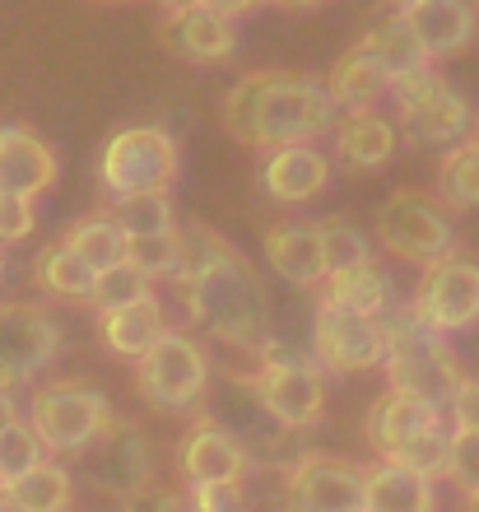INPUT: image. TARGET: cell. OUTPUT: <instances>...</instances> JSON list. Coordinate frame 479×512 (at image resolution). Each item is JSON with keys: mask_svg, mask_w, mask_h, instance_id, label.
Listing matches in <instances>:
<instances>
[{"mask_svg": "<svg viewBox=\"0 0 479 512\" xmlns=\"http://www.w3.org/2000/svg\"><path fill=\"white\" fill-rule=\"evenodd\" d=\"M173 280L191 322L224 345L261 354V345L270 340V294L238 247H228L205 224H191L182 229V266Z\"/></svg>", "mask_w": 479, "mask_h": 512, "instance_id": "cell-1", "label": "cell"}, {"mask_svg": "<svg viewBox=\"0 0 479 512\" xmlns=\"http://www.w3.org/2000/svg\"><path fill=\"white\" fill-rule=\"evenodd\" d=\"M335 103L326 84L289 70H252L224 98V126L238 145L284 149L312 145L335 126Z\"/></svg>", "mask_w": 479, "mask_h": 512, "instance_id": "cell-2", "label": "cell"}, {"mask_svg": "<svg viewBox=\"0 0 479 512\" xmlns=\"http://www.w3.org/2000/svg\"><path fill=\"white\" fill-rule=\"evenodd\" d=\"M386 382L400 391L419 396L433 410H447L456 396V387L466 382L461 359L452 354L447 336L433 331L428 322L414 317V308L386 317Z\"/></svg>", "mask_w": 479, "mask_h": 512, "instance_id": "cell-3", "label": "cell"}, {"mask_svg": "<svg viewBox=\"0 0 479 512\" xmlns=\"http://www.w3.org/2000/svg\"><path fill=\"white\" fill-rule=\"evenodd\" d=\"M112 405L98 387L84 382H47L42 391H33L28 401V424L38 429L47 452H89V447L112 429Z\"/></svg>", "mask_w": 479, "mask_h": 512, "instance_id": "cell-4", "label": "cell"}, {"mask_svg": "<svg viewBox=\"0 0 479 512\" xmlns=\"http://www.w3.org/2000/svg\"><path fill=\"white\" fill-rule=\"evenodd\" d=\"M177 140L159 126H126L98 154V182L112 201L140 191H168L177 182Z\"/></svg>", "mask_w": 479, "mask_h": 512, "instance_id": "cell-5", "label": "cell"}, {"mask_svg": "<svg viewBox=\"0 0 479 512\" xmlns=\"http://www.w3.org/2000/svg\"><path fill=\"white\" fill-rule=\"evenodd\" d=\"M400 103V135L410 145H461L475 131V108L466 103V94H456L452 84L433 75V70H419L410 80H400L396 89Z\"/></svg>", "mask_w": 479, "mask_h": 512, "instance_id": "cell-6", "label": "cell"}, {"mask_svg": "<svg viewBox=\"0 0 479 512\" xmlns=\"http://www.w3.org/2000/svg\"><path fill=\"white\" fill-rule=\"evenodd\" d=\"M377 243L400 261L414 266H433L442 256L456 252V229L447 210L433 205L419 191H396L391 201L377 210Z\"/></svg>", "mask_w": 479, "mask_h": 512, "instance_id": "cell-7", "label": "cell"}, {"mask_svg": "<svg viewBox=\"0 0 479 512\" xmlns=\"http://www.w3.org/2000/svg\"><path fill=\"white\" fill-rule=\"evenodd\" d=\"M135 387L159 410H187L210 387V359L187 331H163L145 359H135Z\"/></svg>", "mask_w": 479, "mask_h": 512, "instance_id": "cell-8", "label": "cell"}, {"mask_svg": "<svg viewBox=\"0 0 479 512\" xmlns=\"http://www.w3.org/2000/svg\"><path fill=\"white\" fill-rule=\"evenodd\" d=\"M410 308L419 322H428L442 336H456V331L475 326L479 322V266L470 256H456V252L424 266Z\"/></svg>", "mask_w": 479, "mask_h": 512, "instance_id": "cell-9", "label": "cell"}, {"mask_svg": "<svg viewBox=\"0 0 479 512\" xmlns=\"http://www.w3.org/2000/svg\"><path fill=\"white\" fill-rule=\"evenodd\" d=\"M312 359L331 373H363V368L386 364V322L368 312L317 308L312 322Z\"/></svg>", "mask_w": 479, "mask_h": 512, "instance_id": "cell-10", "label": "cell"}, {"mask_svg": "<svg viewBox=\"0 0 479 512\" xmlns=\"http://www.w3.org/2000/svg\"><path fill=\"white\" fill-rule=\"evenodd\" d=\"M61 354V326L38 303H0V387H19Z\"/></svg>", "mask_w": 479, "mask_h": 512, "instance_id": "cell-11", "label": "cell"}, {"mask_svg": "<svg viewBox=\"0 0 479 512\" xmlns=\"http://www.w3.org/2000/svg\"><path fill=\"white\" fill-rule=\"evenodd\" d=\"M284 494H289V512H363L368 471L354 461L312 452V457H298V466L284 480Z\"/></svg>", "mask_w": 479, "mask_h": 512, "instance_id": "cell-12", "label": "cell"}, {"mask_svg": "<svg viewBox=\"0 0 479 512\" xmlns=\"http://www.w3.org/2000/svg\"><path fill=\"white\" fill-rule=\"evenodd\" d=\"M247 387H252L256 405L280 429H307L326 410V378H321L317 359H307V364H261V373Z\"/></svg>", "mask_w": 479, "mask_h": 512, "instance_id": "cell-13", "label": "cell"}, {"mask_svg": "<svg viewBox=\"0 0 479 512\" xmlns=\"http://www.w3.org/2000/svg\"><path fill=\"white\" fill-rule=\"evenodd\" d=\"M149 475H154V457H149L145 433L126 424V419H112V429L89 447V480L103 494L126 499V494L149 485Z\"/></svg>", "mask_w": 479, "mask_h": 512, "instance_id": "cell-14", "label": "cell"}, {"mask_svg": "<svg viewBox=\"0 0 479 512\" xmlns=\"http://www.w3.org/2000/svg\"><path fill=\"white\" fill-rule=\"evenodd\" d=\"M56 177H61V163H56L52 145L33 126L19 122L0 126V196L38 201L42 191L56 187Z\"/></svg>", "mask_w": 479, "mask_h": 512, "instance_id": "cell-15", "label": "cell"}, {"mask_svg": "<svg viewBox=\"0 0 479 512\" xmlns=\"http://www.w3.org/2000/svg\"><path fill=\"white\" fill-rule=\"evenodd\" d=\"M177 466L187 475V485H242L252 471L247 447L219 424H196L177 447Z\"/></svg>", "mask_w": 479, "mask_h": 512, "instance_id": "cell-16", "label": "cell"}, {"mask_svg": "<svg viewBox=\"0 0 479 512\" xmlns=\"http://www.w3.org/2000/svg\"><path fill=\"white\" fill-rule=\"evenodd\" d=\"M163 42L187 61H224L238 47L233 19L210 5H187V10H163Z\"/></svg>", "mask_w": 479, "mask_h": 512, "instance_id": "cell-17", "label": "cell"}, {"mask_svg": "<svg viewBox=\"0 0 479 512\" xmlns=\"http://www.w3.org/2000/svg\"><path fill=\"white\" fill-rule=\"evenodd\" d=\"M266 266L293 289H317L331 266L321 247V224H275L266 233Z\"/></svg>", "mask_w": 479, "mask_h": 512, "instance_id": "cell-18", "label": "cell"}, {"mask_svg": "<svg viewBox=\"0 0 479 512\" xmlns=\"http://www.w3.org/2000/svg\"><path fill=\"white\" fill-rule=\"evenodd\" d=\"M331 182V159L312 145H284L270 149L266 168H261V187L270 201L280 205H303L312 196H321Z\"/></svg>", "mask_w": 479, "mask_h": 512, "instance_id": "cell-19", "label": "cell"}, {"mask_svg": "<svg viewBox=\"0 0 479 512\" xmlns=\"http://www.w3.org/2000/svg\"><path fill=\"white\" fill-rule=\"evenodd\" d=\"M438 419H442V410L424 405L419 396H410V391L386 387L382 396L368 405V424H363V433H368V443H373L377 457H396L414 433H424L428 424H438Z\"/></svg>", "mask_w": 479, "mask_h": 512, "instance_id": "cell-20", "label": "cell"}, {"mask_svg": "<svg viewBox=\"0 0 479 512\" xmlns=\"http://www.w3.org/2000/svg\"><path fill=\"white\" fill-rule=\"evenodd\" d=\"M400 19L414 28V38L424 42V52L433 61L461 52L475 38V10L466 0H414V5L400 10Z\"/></svg>", "mask_w": 479, "mask_h": 512, "instance_id": "cell-21", "label": "cell"}, {"mask_svg": "<svg viewBox=\"0 0 479 512\" xmlns=\"http://www.w3.org/2000/svg\"><path fill=\"white\" fill-rule=\"evenodd\" d=\"M363 512H438L433 480L400 461H373L368 466V503Z\"/></svg>", "mask_w": 479, "mask_h": 512, "instance_id": "cell-22", "label": "cell"}, {"mask_svg": "<svg viewBox=\"0 0 479 512\" xmlns=\"http://www.w3.org/2000/svg\"><path fill=\"white\" fill-rule=\"evenodd\" d=\"M359 47L382 66V75L391 80V89H396L400 80H410V75H419V70L433 66V56L424 52V42L414 38V28L405 24L400 14L368 28V33L359 38Z\"/></svg>", "mask_w": 479, "mask_h": 512, "instance_id": "cell-23", "label": "cell"}, {"mask_svg": "<svg viewBox=\"0 0 479 512\" xmlns=\"http://www.w3.org/2000/svg\"><path fill=\"white\" fill-rule=\"evenodd\" d=\"M386 89H391V80H386L382 66L363 52L359 42H354V47L331 66V75H326V94H331V103L345 112V117L373 112V103L386 94Z\"/></svg>", "mask_w": 479, "mask_h": 512, "instance_id": "cell-24", "label": "cell"}, {"mask_svg": "<svg viewBox=\"0 0 479 512\" xmlns=\"http://www.w3.org/2000/svg\"><path fill=\"white\" fill-rule=\"evenodd\" d=\"M168 331V317H163L159 298H145V303H131V308L103 312V345L121 359H145L154 345Z\"/></svg>", "mask_w": 479, "mask_h": 512, "instance_id": "cell-25", "label": "cell"}, {"mask_svg": "<svg viewBox=\"0 0 479 512\" xmlns=\"http://www.w3.org/2000/svg\"><path fill=\"white\" fill-rule=\"evenodd\" d=\"M396 140H400V131L386 122V117H377V112H354V117H345V122L335 126V149H340V159H345L349 168H363V173L391 163Z\"/></svg>", "mask_w": 479, "mask_h": 512, "instance_id": "cell-26", "label": "cell"}, {"mask_svg": "<svg viewBox=\"0 0 479 512\" xmlns=\"http://www.w3.org/2000/svg\"><path fill=\"white\" fill-rule=\"evenodd\" d=\"M386 298H391V280L377 270V261H363V266H349V270H331V275L321 280V303H326V308L382 317Z\"/></svg>", "mask_w": 479, "mask_h": 512, "instance_id": "cell-27", "label": "cell"}, {"mask_svg": "<svg viewBox=\"0 0 479 512\" xmlns=\"http://www.w3.org/2000/svg\"><path fill=\"white\" fill-rule=\"evenodd\" d=\"M5 503H10V512H70L75 475L61 461H42L38 471H28L24 480L5 485Z\"/></svg>", "mask_w": 479, "mask_h": 512, "instance_id": "cell-28", "label": "cell"}, {"mask_svg": "<svg viewBox=\"0 0 479 512\" xmlns=\"http://www.w3.org/2000/svg\"><path fill=\"white\" fill-rule=\"evenodd\" d=\"M94 280H98V270L89 266V261H84V256L66 243V238L38 252V284L47 289V294L80 298V303H89V298H94Z\"/></svg>", "mask_w": 479, "mask_h": 512, "instance_id": "cell-29", "label": "cell"}, {"mask_svg": "<svg viewBox=\"0 0 479 512\" xmlns=\"http://www.w3.org/2000/svg\"><path fill=\"white\" fill-rule=\"evenodd\" d=\"M66 243L94 270H112L126 261V233H121V224L112 215H89V219H80V224H70Z\"/></svg>", "mask_w": 479, "mask_h": 512, "instance_id": "cell-30", "label": "cell"}, {"mask_svg": "<svg viewBox=\"0 0 479 512\" xmlns=\"http://www.w3.org/2000/svg\"><path fill=\"white\" fill-rule=\"evenodd\" d=\"M107 215L117 219L126 238H149V233L177 229V215H173L168 191H140V196H121V201H112V210H107Z\"/></svg>", "mask_w": 479, "mask_h": 512, "instance_id": "cell-31", "label": "cell"}, {"mask_svg": "<svg viewBox=\"0 0 479 512\" xmlns=\"http://www.w3.org/2000/svg\"><path fill=\"white\" fill-rule=\"evenodd\" d=\"M438 196L452 210H475L479 205V149L470 145H452L438 163Z\"/></svg>", "mask_w": 479, "mask_h": 512, "instance_id": "cell-32", "label": "cell"}, {"mask_svg": "<svg viewBox=\"0 0 479 512\" xmlns=\"http://www.w3.org/2000/svg\"><path fill=\"white\" fill-rule=\"evenodd\" d=\"M145 298H154V280H149L140 266L121 261V266H112V270H98L94 298H89V303H94L98 317H103V312L131 308V303H145Z\"/></svg>", "mask_w": 479, "mask_h": 512, "instance_id": "cell-33", "label": "cell"}, {"mask_svg": "<svg viewBox=\"0 0 479 512\" xmlns=\"http://www.w3.org/2000/svg\"><path fill=\"white\" fill-rule=\"evenodd\" d=\"M42 438H38V429L28 424V419H14L10 429L0 433V489L5 485H14V480H24L28 471H38L42 461Z\"/></svg>", "mask_w": 479, "mask_h": 512, "instance_id": "cell-34", "label": "cell"}, {"mask_svg": "<svg viewBox=\"0 0 479 512\" xmlns=\"http://www.w3.org/2000/svg\"><path fill=\"white\" fill-rule=\"evenodd\" d=\"M126 261L140 266L149 280H173L182 266V229L149 233V238H126Z\"/></svg>", "mask_w": 479, "mask_h": 512, "instance_id": "cell-35", "label": "cell"}, {"mask_svg": "<svg viewBox=\"0 0 479 512\" xmlns=\"http://www.w3.org/2000/svg\"><path fill=\"white\" fill-rule=\"evenodd\" d=\"M447 457H452V429H442V419H438V424H428L424 433H414L410 443L386 461H400V466L438 480V475H447Z\"/></svg>", "mask_w": 479, "mask_h": 512, "instance_id": "cell-36", "label": "cell"}, {"mask_svg": "<svg viewBox=\"0 0 479 512\" xmlns=\"http://www.w3.org/2000/svg\"><path fill=\"white\" fill-rule=\"evenodd\" d=\"M321 247H326V266L331 270H349V266H363V261H373V243L363 238L354 224H321Z\"/></svg>", "mask_w": 479, "mask_h": 512, "instance_id": "cell-37", "label": "cell"}, {"mask_svg": "<svg viewBox=\"0 0 479 512\" xmlns=\"http://www.w3.org/2000/svg\"><path fill=\"white\" fill-rule=\"evenodd\" d=\"M447 475L456 480V489L475 499L479 494V433L452 429V457H447Z\"/></svg>", "mask_w": 479, "mask_h": 512, "instance_id": "cell-38", "label": "cell"}, {"mask_svg": "<svg viewBox=\"0 0 479 512\" xmlns=\"http://www.w3.org/2000/svg\"><path fill=\"white\" fill-rule=\"evenodd\" d=\"M33 229H38L33 201H28V196H0V247L24 243Z\"/></svg>", "mask_w": 479, "mask_h": 512, "instance_id": "cell-39", "label": "cell"}, {"mask_svg": "<svg viewBox=\"0 0 479 512\" xmlns=\"http://www.w3.org/2000/svg\"><path fill=\"white\" fill-rule=\"evenodd\" d=\"M191 512H242V485H191Z\"/></svg>", "mask_w": 479, "mask_h": 512, "instance_id": "cell-40", "label": "cell"}, {"mask_svg": "<svg viewBox=\"0 0 479 512\" xmlns=\"http://www.w3.org/2000/svg\"><path fill=\"white\" fill-rule=\"evenodd\" d=\"M121 512H182V499H177L173 489H163L149 480L145 489H135V494L121 499Z\"/></svg>", "mask_w": 479, "mask_h": 512, "instance_id": "cell-41", "label": "cell"}, {"mask_svg": "<svg viewBox=\"0 0 479 512\" xmlns=\"http://www.w3.org/2000/svg\"><path fill=\"white\" fill-rule=\"evenodd\" d=\"M447 410H452V429L479 433V378H466V382H461Z\"/></svg>", "mask_w": 479, "mask_h": 512, "instance_id": "cell-42", "label": "cell"}, {"mask_svg": "<svg viewBox=\"0 0 479 512\" xmlns=\"http://www.w3.org/2000/svg\"><path fill=\"white\" fill-rule=\"evenodd\" d=\"M19 419V401H14V387H0V433Z\"/></svg>", "mask_w": 479, "mask_h": 512, "instance_id": "cell-43", "label": "cell"}, {"mask_svg": "<svg viewBox=\"0 0 479 512\" xmlns=\"http://www.w3.org/2000/svg\"><path fill=\"white\" fill-rule=\"evenodd\" d=\"M210 10H219V14H228V19H238V14H247V10H256L261 0H205Z\"/></svg>", "mask_w": 479, "mask_h": 512, "instance_id": "cell-44", "label": "cell"}, {"mask_svg": "<svg viewBox=\"0 0 479 512\" xmlns=\"http://www.w3.org/2000/svg\"><path fill=\"white\" fill-rule=\"evenodd\" d=\"M163 10H187V5H205V0H159Z\"/></svg>", "mask_w": 479, "mask_h": 512, "instance_id": "cell-45", "label": "cell"}, {"mask_svg": "<svg viewBox=\"0 0 479 512\" xmlns=\"http://www.w3.org/2000/svg\"><path fill=\"white\" fill-rule=\"evenodd\" d=\"M275 5H284V10H307V5H321V0H275Z\"/></svg>", "mask_w": 479, "mask_h": 512, "instance_id": "cell-46", "label": "cell"}, {"mask_svg": "<svg viewBox=\"0 0 479 512\" xmlns=\"http://www.w3.org/2000/svg\"><path fill=\"white\" fill-rule=\"evenodd\" d=\"M470 145H475V149H479V126H475V131H470Z\"/></svg>", "mask_w": 479, "mask_h": 512, "instance_id": "cell-47", "label": "cell"}, {"mask_svg": "<svg viewBox=\"0 0 479 512\" xmlns=\"http://www.w3.org/2000/svg\"><path fill=\"white\" fill-rule=\"evenodd\" d=\"M0 512H10V503H5V489H0Z\"/></svg>", "mask_w": 479, "mask_h": 512, "instance_id": "cell-48", "label": "cell"}, {"mask_svg": "<svg viewBox=\"0 0 479 512\" xmlns=\"http://www.w3.org/2000/svg\"><path fill=\"white\" fill-rule=\"evenodd\" d=\"M391 5H400V10H405V5H414V0H391Z\"/></svg>", "mask_w": 479, "mask_h": 512, "instance_id": "cell-49", "label": "cell"}, {"mask_svg": "<svg viewBox=\"0 0 479 512\" xmlns=\"http://www.w3.org/2000/svg\"><path fill=\"white\" fill-rule=\"evenodd\" d=\"M470 512H479V494H475V499H470Z\"/></svg>", "mask_w": 479, "mask_h": 512, "instance_id": "cell-50", "label": "cell"}, {"mask_svg": "<svg viewBox=\"0 0 479 512\" xmlns=\"http://www.w3.org/2000/svg\"><path fill=\"white\" fill-rule=\"evenodd\" d=\"M0 280H5V256H0Z\"/></svg>", "mask_w": 479, "mask_h": 512, "instance_id": "cell-51", "label": "cell"}]
</instances>
